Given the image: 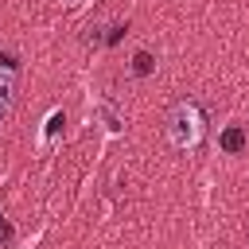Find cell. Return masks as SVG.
Returning a JSON list of instances; mask_svg holds the SVG:
<instances>
[{
  "label": "cell",
  "mask_w": 249,
  "mask_h": 249,
  "mask_svg": "<svg viewBox=\"0 0 249 249\" xmlns=\"http://www.w3.org/2000/svg\"><path fill=\"white\" fill-rule=\"evenodd\" d=\"M198 136H202V117H198V109H195L191 101H179V105L171 109V117H167V140H171L175 148H195Z\"/></svg>",
  "instance_id": "obj_1"
},
{
  "label": "cell",
  "mask_w": 249,
  "mask_h": 249,
  "mask_svg": "<svg viewBox=\"0 0 249 249\" xmlns=\"http://www.w3.org/2000/svg\"><path fill=\"white\" fill-rule=\"evenodd\" d=\"M222 148H226V152H241V148H245V132H241V128H226V132H222Z\"/></svg>",
  "instance_id": "obj_2"
},
{
  "label": "cell",
  "mask_w": 249,
  "mask_h": 249,
  "mask_svg": "<svg viewBox=\"0 0 249 249\" xmlns=\"http://www.w3.org/2000/svg\"><path fill=\"white\" fill-rule=\"evenodd\" d=\"M152 66H156V62H152V54H148V51H140V54L132 58V74H140V78H144V74H152Z\"/></svg>",
  "instance_id": "obj_3"
},
{
  "label": "cell",
  "mask_w": 249,
  "mask_h": 249,
  "mask_svg": "<svg viewBox=\"0 0 249 249\" xmlns=\"http://www.w3.org/2000/svg\"><path fill=\"white\" fill-rule=\"evenodd\" d=\"M12 97H16V78L12 74H0V101L12 105Z\"/></svg>",
  "instance_id": "obj_4"
},
{
  "label": "cell",
  "mask_w": 249,
  "mask_h": 249,
  "mask_svg": "<svg viewBox=\"0 0 249 249\" xmlns=\"http://www.w3.org/2000/svg\"><path fill=\"white\" fill-rule=\"evenodd\" d=\"M62 124H66V121H62V113H51V117H47V132H43V136L51 140V136H54V132H58Z\"/></svg>",
  "instance_id": "obj_5"
},
{
  "label": "cell",
  "mask_w": 249,
  "mask_h": 249,
  "mask_svg": "<svg viewBox=\"0 0 249 249\" xmlns=\"http://www.w3.org/2000/svg\"><path fill=\"white\" fill-rule=\"evenodd\" d=\"M8 237H12V226H8L4 218H0V241H8Z\"/></svg>",
  "instance_id": "obj_6"
},
{
  "label": "cell",
  "mask_w": 249,
  "mask_h": 249,
  "mask_svg": "<svg viewBox=\"0 0 249 249\" xmlns=\"http://www.w3.org/2000/svg\"><path fill=\"white\" fill-rule=\"evenodd\" d=\"M4 113H8V105H4V101H0V121H4Z\"/></svg>",
  "instance_id": "obj_7"
}]
</instances>
